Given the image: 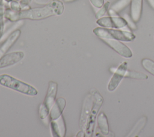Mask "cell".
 <instances>
[{"label": "cell", "mask_w": 154, "mask_h": 137, "mask_svg": "<svg viewBox=\"0 0 154 137\" xmlns=\"http://www.w3.org/2000/svg\"><path fill=\"white\" fill-rule=\"evenodd\" d=\"M63 11L64 5L63 2L59 0H52L42 7L26 9L19 11L7 10L5 17L12 21L21 19L40 20L52 16L61 15Z\"/></svg>", "instance_id": "obj_1"}, {"label": "cell", "mask_w": 154, "mask_h": 137, "mask_svg": "<svg viewBox=\"0 0 154 137\" xmlns=\"http://www.w3.org/2000/svg\"><path fill=\"white\" fill-rule=\"evenodd\" d=\"M94 34L100 39H114L123 42H131L135 39V36L129 31L97 27L93 30Z\"/></svg>", "instance_id": "obj_2"}, {"label": "cell", "mask_w": 154, "mask_h": 137, "mask_svg": "<svg viewBox=\"0 0 154 137\" xmlns=\"http://www.w3.org/2000/svg\"><path fill=\"white\" fill-rule=\"evenodd\" d=\"M0 84L5 87L31 96H35L38 93L37 89L32 86L7 74L0 75Z\"/></svg>", "instance_id": "obj_3"}, {"label": "cell", "mask_w": 154, "mask_h": 137, "mask_svg": "<svg viewBox=\"0 0 154 137\" xmlns=\"http://www.w3.org/2000/svg\"><path fill=\"white\" fill-rule=\"evenodd\" d=\"M91 92L93 95L94 101L85 129V134L87 136H91L93 133L96 116L103 101L102 96L97 90L92 89L91 90Z\"/></svg>", "instance_id": "obj_4"}, {"label": "cell", "mask_w": 154, "mask_h": 137, "mask_svg": "<svg viewBox=\"0 0 154 137\" xmlns=\"http://www.w3.org/2000/svg\"><path fill=\"white\" fill-rule=\"evenodd\" d=\"M57 92V83L51 81L49 83L47 94L43 103L40 105L39 109V116L40 119L45 118L49 114L52 105L55 101V97Z\"/></svg>", "instance_id": "obj_5"}, {"label": "cell", "mask_w": 154, "mask_h": 137, "mask_svg": "<svg viewBox=\"0 0 154 137\" xmlns=\"http://www.w3.org/2000/svg\"><path fill=\"white\" fill-rule=\"evenodd\" d=\"M96 23L102 27L116 29L124 28L128 25L126 21L119 16L102 17L98 19Z\"/></svg>", "instance_id": "obj_6"}, {"label": "cell", "mask_w": 154, "mask_h": 137, "mask_svg": "<svg viewBox=\"0 0 154 137\" xmlns=\"http://www.w3.org/2000/svg\"><path fill=\"white\" fill-rule=\"evenodd\" d=\"M127 69L128 63L126 62L121 63L116 69L108 85V89L109 91H113L118 87L122 80L125 77Z\"/></svg>", "instance_id": "obj_7"}, {"label": "cell", "mask_w": 154, "mask_h": 137, "mask_svg": "<svg viewBox=\"0 0 154 137\" xmlns=\"http://www.w3.org/2000/svg\"><path fill=\"white\" fill-rule=\"evenodd\" d=\"M102 40L122 56L125 58H131L132 57V53L130 48H129L126 45L121 42L120 40L114 39Z\"/></svg>", "instance_id": "obj_8"}, {"label": "cell", "mask_w": 154, "mask_h": 137, "mask_svg": "<svg viewBox=\"0 0 154 137\" xmlns=\"http://www.w3.org/2000/svg\"><path fill=\"white\" fill-rule=\"evenodd\" d=\"M94 101V97L93 94H91L87 95L84 100V105L82 107V110L81 115L80 119V126L82 129V130H85L86 124L87 123V120L93 106Z\"/></svg>", "instance_id": "obj_9"}, {"label": "cell", "mask_w": 154, "mask_h": 137, "mask_svg": "<svg viewBox=\"0 0 154 137\" xmlns=\"http://www.w3.org/2000/svg\"><path fill=\"white\" fill-rule=\"evenodd\" d=\"M23 56L24 54L22 52L17 51L2 56L0 58V68L10 66L18 63L23 59Z\"/></svg>", "instance_id": "obj_10"}, {"label": "cell", "mask_w": 154, "mask_h": 137, "mask_svg": "<svg viewBox=\"0 0 154 137\" xmlns=\"http://www.w3.org/2000/svg\"><path fill=\"white\" fill-rule=\"evenodd\" d=\"M51 126L54 136L63 137L66 135V125L62 115L57 119L52 120Z\"/></svg>", "instance_id": "obj_11"}, {"label": "cell", "mask_w": 154, "mask_h": 137, "mask_svg": "<svg viewBox=\"0 0 154 137\" xmlns=\"http://www.w3.org/2000/svg\"><path fill=\"white\" fill-rule=\"evenodd\" d=\"M66 106V100L63 98H58L52 105L49 112L51 120H55L58 118Z\"/></svg>", "instance_id": "obj_12"}, {"label": "cell", "mask_w": 154, "mask_h": 137, "mask_svg": "<svg viewBox=\"0 0 154 137\" xmlns=\"http://www.w3.org/2000/svg\"><path fill=\"white\" fill-rule=\"evenodd\" d=\"M131 18L134 22H138L141 16L143 0H131Z\"/></svg>", "instance_id": "obj_13"}, {"label": "cell", "mask_w": 154, "mask_h": 137, "mask_svg": "<svg viewBox=\"0 0 154 137\" xmlns=\"http://www.w3.org/2000/svg\"><path fill=\"white\" fill-rule=\"evenodd\" d=\"M21 31L20 30H15L13 33H11L6 41L3 43V45L0 48V58L4 56V54L8 51L11 46L16 42V41L19 39L20 36Z\"/></svg>", "instance_id": "obj_14"}, {"label": "cell", "mask_w": 154, "mask_h": 137, "mask_svg": "<svg viewBox=\"0 0 154 137\" xmlns=\"http://www.w3.org/2000/svg\"><path fill=\"white\" fill-rule=\"evenodd\" d=\"M97 126L100 132L103 135H108L109 132L108 121L106 115L103 112H100L97 116Z\"/></svg>", "instance_id": "obj_15"}, {"label": "cell", "mask_w": 154, "mask_h": 137, "mask_svg": "<svg viewBox=\"0 0 154 137\" xmlns=\"http://www.w3.org/2000/svg\"><path fill=\"white\" fill-rule=\"evenodd\" d=\"M146 123H147V117L145 116L141 117L140 119H138L137 123L134 125L131 131L127 135V136H138V134L140 133V132L143 130V129L145 126Z\"/></svg>", "instance_id": "obj_16"}, {"label": "cell", "mask_w": 154, "mask_h": 137, "mask_svg": "<svg viewBox=\"0 0 154 137\" xmlns=\"http://www.w3.org/2000/svg\"><path fill=\"white\" fill-rule=\"evenodd\" d=\"M125 77L138 80H146L148 78V76L146 74L135 71H127Z\"/></svg>", "instance_id": "obj_17"}, {"label": "cell", "mask_w": 154, "mask_h": 137, "mask_svg": "<svg viewBox=\"0 0 154 137\" xmlns=\"http://www.w3.org/2000/svg\"><path fill=\"white\" fill-rule=\"evenodd\" d=\"M130 2L131 0H119L111 6V8L117 13H119L126 8L130 4Z\"/></svg>", "instance_id": "obj_18"}, {"label": "cell", "mask_w": 154, "mask_h": 137, "mask_svg": "<svg viewBox=\"0 0 154 137\" xmlns=\"http://www.w3.org/2000/svg\"><path fill=\"white\" fill-rule=\"evenodd\" d=\"M141 65L144 69L154 76V61L145 58L141 60Z\"/></svg>", "instance_id": "obj_19"}, {"label": "cell", "mask_w": 154, "mask_h": 137, "mask_svg": "<svg viewBox=\"0 0 154 137\" xmlns=\"http://www.w3.org/2000/svg\"><path fill=\"white\" fill-rule=\"evenodd\" d=\"M109 6V2L107 1L105 3H104L103 5L100 8H99V10L96 12L95 15L96 18L97 19L100 18H102L108 11Z\"/></svg>", "instance_id": "obj_20"}, {"label": "cell", "mask_w": 154, "mask_h": 137, "mask_svg": "<svg viewBox=\"0 0 154 137\" xmlns=\"http://www.w3.org/2000/svg\"><path fill=\"white\" fill-rule=\"evenodd\" d=\"M123 18L126 21L128 25L129 26V27L131 30H135L137 28V27H136V25L135 24V22L132 19V18L129 17V16L128 14H125L123 16Z\"/></svg>", "instance_id": "obj_21"}, {"label": "cell", "mask_w": 154, "mask_h": 137, "mask_svg": "<svg viewBox=\"0 0 154 137\" xmlns=\"http://www.w3.org/2000/svg\"><path fill=\"white\" fill-rule=\"evenodd\" d=\"M91 4L96 8H100L104 4V0H90Z\"/></svg>", "instance_id": "obj_22"}, {"label": "cell", "mask_w": 154, "mask_h": 137, "mask_svg": "<svg viewBox=\"0 0 154 137\" xmlns=\"http://www.w3.org/2000/svg\"><path fill=\"white\" fill-rule=\"evenodd\" d=\"M11 10L14 11H19L22 10L20 5L16 1H12L11 2Z\"/></svg>", "instance_id": "obj_23"}, {"label": "cell", "mask_w": 154, "mask_h": 137, "mask_svg": "<svg viewBox=\"0 0 154 137\" xmlns=\"http://www.w3.org/2000/svg\"><path fill=\"white\" fill-rule=\"evenodd\" d=\"M108 14L110 16H119L117 13L111 8L108 10Z\"/></svg>", "instance_id": "obj_24"}, {"label": "cell", "mask_w": 154, "mask_h": 137, "mask_svg": "<svg viewBox=\"0 0 154 137\" xmlns=\"http://www.w3.org/2000/svg\"><path fill=\"white\" fill-rule=\"evenodd\" d=\"M31 0H22L20 1V5L21 6H26L27 5Z\"/></svg>", "instance_id": "obj_25"}, {"label": "cell", "mask_w": 154, "mask_h": 137, "mask_svg": "<svg viewBox=\"0 0 154 137\" xmlns=\"http://www.w3.org/2000/svg\"><path fill=\"white\" fill-rule=\"evenodd\" d=\"M150 5L154 9V0H147Z\"/></svg>", "instance_id": "obj_26"}, {"label": "cell", "mask_w": 154, "mask_h": 137, "mask_svg": "<svg viewBox=\"0 0 154 137\" xmlns=\"http://www.w3.org/2000/svg\"><path fill=\"white\" fill-rule=\"evenodd\" d=\"M75 0H64V1L66 2H72V1H74Z\"/></svg>", "instance_id": "obj_27"}, {"label": "cell", "mask_w": 154, "mask_h": 137, "mask_svg": "<svg viewBox=\"0 0 154 137\" xmlns=\"http://www.w3.org/2000/svg\"><path fill=\"white\" fill-rule=\"evenodd\" d=\"M5 1H7V2H10V1H11L12 0H5Z\"/></svg>", "instance_id": "obj_28"}]
</instances>
